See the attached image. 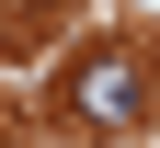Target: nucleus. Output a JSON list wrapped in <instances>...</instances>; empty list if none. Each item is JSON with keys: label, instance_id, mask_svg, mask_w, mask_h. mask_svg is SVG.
Segmentation results:
<instances>
[{"label": "nucleus", "instance_id": "obj_1", "mask_svg": "<svg viewBox=\"0 0 160 148\" xmlns=\"http://www.w3.org/2000/svg\"><path fill=\"white\" fill-rule=\"evenodd\" d=\"M69 114L80 125H149V57L137 46H92L69 69Z\"/></svg>", "mask_w": 160, "mask_h": 148}]
</instances>
